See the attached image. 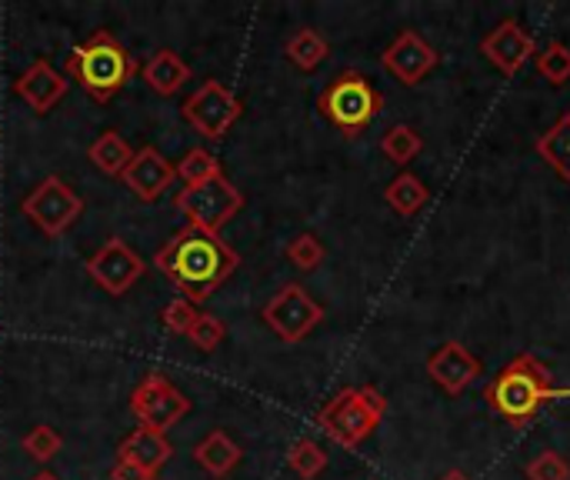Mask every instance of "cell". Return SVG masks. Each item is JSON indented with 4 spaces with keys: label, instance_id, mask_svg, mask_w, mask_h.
<instances>
[{
    "label": "cell",
    "instance_id": "6da1fadb",
    "mask_svg": "<svg viewBox=\"0 0 570 480\" xmlns=\"http://www.w3.org/2000/svg\"><path fill=\"white\" fill-rule=\"evenodd\" d=\"M154 267L180 291V297L204 304L240 267V254L220 234L187 224L154 254Z\"/></svg>",
    "mask_w": 570,
    "mask_h": 480
},
{
    "label": "cell",
    "instance_id": "7a4b0ae2",
    "mask_svg": "<svg viewBox=\"0 0 570 480\" xmlns=\"http://www.w3.org/2000/svg\"><path fill=\"white\" fill-rule=\"evenodd\" d=\"M570 398V391L558 388L551 368L538 354H518L511 357L494 381L484 388V401L494 414H501L511 428H528L541 414L544 404Z\"/></svg>",
    "mask_w": 570,
    "mask_h": 480
},
{
    "label": "cell",
    "instance_id": "3957f363",
    "mask_svg": "<svg viewBox=\"0 0 570 480\" xmlns=\"http://www.w3.org/2000/svg\"><path fill=\"white\" fill-rule=\"evenodd\" d=\"M67 74L100 104L117 97L124 84L137 74L134 53L110 33V30H94L83 43H77L67 57Z\"/></svg>",
    "mask_w": 570,
    "mask_h": 480
},
{
    "label": "cell",
    "instance_id": "277c9868",
    "mask_svg": "<svg viewBox=\"0 0 570 480\" xmlns=\"http://www.w3.org/2000/svg\"><path fill=\"white\" fill-rule=\"evenodd\" d=\"M384 414H387V398L374 384L344 388L317 411V428L337 448L357 451L381 428Z\"/></svg>",
    "mask_w": 570,
    "mask_h": 480
},
{
    "label": "cell",
    "instance_id": "5b68a950",
    "mask_svg": "<svg viewBox=\"0 0 570 480\" xmlns=\"http://www.w3.org/2000/svg\"><path fill=\"white\" fill-rule=\"evenodd\" d=\"M317 110L344 137H361L384 110V94L361 70H344L324 87V94L317 97Z\"/></svg>",
    "mask_w": 570,
    "mask_h": 480
},
{
    "label": "cell",
    "instance_id": "8992f818",
    "mask_svg": "<svg viewBox=\"0 0 570 480\" xmlns=\"http://www.w3.org/2000/svg\"><path fill=\"white\" fill-rule=\"evenodd\" d=\"M174 207L187 217L190 227L220 234L244 207V194L240 187H234L224 174L214 180H204L197 187H180V194L174 197Z\"/></svg>",
    "mask_w": 570,
    "mask_h": 480
},
{
    "label": "cell",
    "instance_id": "52a82bcc",
    "mask_svg": "<svg viewBox=\"0 0 570 480\" xmlns=\"http://www.w3.org/2000/svg\"><path fill=\"white\" fill-rule=\"evenodd\" d=\"M23 217L47 237H63L77 217L83 214V200L80 194H73V187L63 177H43L20 204Z\"/></svg>",
    "mask_w": 570,
    "mask_h": 480
},
{
    "label": "cell",
    "instance_id": "ba28073f",
    "mask_svg": "<svg viewBox=\"0 0 570 480\" xmlns=\"http://www.w3.org/2000/svg\"><path fill=\"white\" fill-rule=\"evenodd\" d=\"M264 324L284 341V344H301L321 321H324V307L307 294V287L301 284H284L261 311Z\"/></svg>",
    "mask_w": 570,
    "mask_h": 480
},
{
    "label": "cell",
    "instance_id": "9c48e42d",
    "mask_svg": "<svg viewBox=\"0 0 570 480\" xmlns=\"http://www.w3.org/2000/svg\"><path fill=\"white\" fill-rule=\"evenodd\" d=\"M187 394H180L164 374H144L130 394V414L140 421V428L157 434H167L180 418H187Z\"/></svg>",
    "mask_w": 570,
    "mask_h": 480
},
{
    "label": "cell",
    "instance_id": "30bf717a",
    "mask_svg": "<svg viewBox=\"0 0 570 480\" xmlns=\"http://www.w3.org/2000/svg\"><path fill=\"white\" fill-rule=\"evenodd\" d=\"M184 120L207 140L227 137V130L240 120L244 107L240 100L220 84V80H204L184 104Z\"/></svg>",
    "mask_w": 570,
    "mask_h": 480
},
{
    "label": "cell",
    "instance_id": "8fae6325",
    "mask_svg": "<svg viewBox=\"0 0 570 480\" xmlns=\"http://www.w3.org/2000/svg\"><path fill=\"white\" fill-rule=\"evenodd\" d=\"M87 274L97 287H104L110 297H124L144 274H147V264L140 261V254H134L127 247L124 237H107V244L87 257Z\"/></svg>",
    "mask_w": 570,
    "mask_h": 480
},
{
    "label": "cell",
    "instance_id": "7c38bea8",
    "mask_svg": "<svg viewBox=\"0 0 570 480\" xmlns=\"http://www.w3.org/2000/svg\"><path fill=\"white\" fill-rule=\"evenodd\" d=\"M481 53H484L504 77H518V74L524 70V63L538 53V40H534V33H531L521 20L504 17L491 33H484Z\"/></svg>",
    "mask_w": 570,
    "mask_h": 480
},
{
    "label": "cell",
    "instance_id": "4fadbf2b",
    "mask_svg": "<svg viewBox=\"0 0 570 480\" xmlns=\"http://www.w3.org/2000/svg\"><path fill=\"white\" fill-rule=\"evenodd\" d=\"M381 63H384V70H391L401 84H407V87H414V84H421L438 63H441V53L434 50V43H428L417 30H401L394 40H391V47L381 53Z\"/></svg>",
    "mask_w": 570,
    "mask_h": 480
},
{
    "label": "cell",
    "instance_id": "5bb4252c",
    "mask_svg": "<svg viewBox=\"0 0 570 480\" xmlns=\"http://www.w3.org/2000/svg\"><path fill=\"white\" fill-rule=\"evenodd\" d=\"M481 371H484V364H481L478 354H471L461 341H444V344L428 357V374H431V381H434L444 394H451V398L464 394V391L481 378Z\"/></svg>",
    "mask_w": 570,
    "mask_h": 480
},
{
    "label": "cell",
    "instance_id": "9a60e30c",
    "mask_svg": "<svg viewBox=\"0 0 570 480\" xmlns=\"http://www.w3.org/2000/svg\"><path fill=\"white\" fill-rule=\"evenodd\" d=\"M120 180H124V187H127L137 200L154 204V200H160V194L177 180V170H174V164H170L157 147H140V150L134 154V160L127 164V170L120 174Z\"/></svg>",
    "mask_w": 570,
    "mask_h": 480
},
{
    "label": "cell",
    "instance_id": "2e32d148",
    "mask_svg": "<svg viewBox=\"0 0 570 480\" xmlns=\"http://www.w3.org/2000/svg\"><path fill=\"white\" fill-rule=\"evenodd\" d=\"M13 94L33 110V114H47L53 110L63 94H67V77L50 63V60H33L17 80H13Z\"/></svg>",
    "mask_w": 570,
    "mask_h": 480
},
{
    "label": "cell",
    "instance_id": "e0dca14e",
    "mask_svg": "<svg viewBox=\"0 0 570 480\" xmlns=\"http://www.w3.org/2000/svg\"><path fill=\"white\" fill-rule=\"evenodd\" d=\"M117 458H120V461L137 464V468H140V471H147L150 478H160V468L174 458V444L167 441V434H157V431L137 428L134 434H127V438L120 441Z\"/></svg>",
    "mask_w": 570,
    "mask_h": 480
},
{
    "label": "cell",
    "instance_id": "ac0fdd59",
    "mask_svg": "<svg viewBox=\"0 0 570 480\" xmlns=\"http://www.w3.org/2000/svg\"><path fill=\"white\" fill-rule=\"evenodd\" d=\"M140 74H144L147 87H150L154 94H160V97H174V94L190 80L187 60H184L177 50H170V47L157 50V53L140 67Z\"/></svg>",
    "mask_w": 570,
    "mask_h": 480
},
{
    "label": "cell",
    "instance_id": "d6986e66",
    "mask_svg": "<svg viewBox=\"0 0 570 480\" xmlns=\"http://www.w3.org/2000/svg\"><path fill=\"white\" fill-rule=\"evenodd\" d=\"M244 451L230 441L227 431H210L197 448H194V461L210 474V478H227L237 464H240Z\"/></svg>",
    "mask_w": 570,
    "mask_h": 480
},
{
    "label": "cell",
    "instance_id": "ffe728a7",
    "mask_svg": "<svg viewBox=\"0 0 570 480\" xmlns=\"http://www.w3.org/2000/svg\"><path fill=\"white\" fill-rule=\"evenodd\" d=\"M534 150H538V157H541L561 180H568L570 184V110L568 114H561V117L534 140Z\"/></svg>",
    "mask_w": 570,
    "mask_h": 480
},
{
    "label": "cell",
    "instance_id": "44dd1931",
    "mask_svg": "<svg viewBox=\"0 0 570 480\" xmlns=\"http://www.w3.org/2000/svg\"><path fill=\"white\" fill-rule=\"evenodd\" d=\"M284 53H287V60H291L297 70L311 74V70H317V67L331 57V43H327V37H324L321 30L301 27V30H294V33L287 37Z\"/></svg>",
    "mask_w": 570,
    "mask_h": 480
},
{
    "label": "cell",
    "instance_id": "7402d4cb",
    "mask_svg": "<svg viewBox=\"0 0 570 480\" xmlns=\"http://www.w3.org/2000/svg\"><path fill=\"white\" fill-rule=\"evenodd\" d=\"M87 160L107 174V177H120L127 170V164L134 160V150L127 147V140L117 130H104L90 147H87Z\"/></svg>",
    "mask_w": 570,
    "mask_h": 480
},
{
    "label": "cell",
    "instance_id": "603a6c76",
    "mask_svg": "<svg viewBox=\"0 0 570 480\" xmlns=\"http://www.w3.org/2000/svg\"><path fill=\"white\" fill-rule=\"evenodd\" d=\"M384 200H387V207H394L401 217H414L421 207H428V200H431V187L417 177V174H397L391 184H387V190H384Z\"/></svg>",
    "mask_w": 570,
    "mask_h": 480
},
{
    "label": "cell",
    "instance_id": "cb8c5ba5",
    "mask_svg": "<svg viewBox=\"0 0 570 480\" xmlns=\"http://www.w3.org/2000/svg\"><path fill=\"white\" fill-rule=\"evenodd\" d=\"M381 150L391 164L407 167L421 150H424V137L411 127V124H394L384 137H381Z\"/></svg>",
    "mask_w": 570,
    "mask_h": 480
},
{
    "label": "cell",
    "instance_id": "d4e9b609",
    "mask_svg": "<svg viewBox=\"0 0 570 480\" xmlns=\"http://www.w3.org/2000/svg\"><path fill=\"white\" fill-rule=\"evenodd\" d=\"M287 468H291L301 480L321 478L324 468H327V451H324L317 441L301 438V441L291 444V451H287Z\"/></svg>",
    "mask_w": 570,
    "mask_h": 480
},
{
    "label": "cell",
    "instance_id": "484cf974",
    "mask_svg": "<svg viewBox=\"0 0 570 480\" xmlns=\"http://www.w3.org/2000/svg\"><path fill=\"white\" fill-rule=\"evenodd\" d=\"M174 170H177V177L184 180V187H197V184L214 180V177H220V174H224V170H220V160H217L210 150H204V147L187 150V154H184V160H180V164H174Z\"/></svg>",
    "mask_w": 570,
    "mask_h": 480
},
{
    "label": "cell",
    "instance_id": "4316f807",
    "mask_svg": "<svg viewBox=\"0 0 570 480\" xmlns=\"http://www.w3.org/2000/svg\"><path fill=\"white\" fill-rule=\"evenodd\" d=\"M534 67H538V74H541L548 84H554V87L568 84L570 80V47L564 43V40H551L548 47H541V50L534 53Z\"/></svg>",
    "mask_w": 570,
    "mask_h": 480
},
{
    "label": "cell",
    "instance_id": "83f0119b",
    "mask_svg": "<svg viewBox=\"0 0 570 480\" xmlns=\"http://www.w3.org/2000/svg\"><path fill=\"white\" fill-rule=\"evenodd\" d=\"M20 448H23V454H27V458H33L37 464H47V461H53V458L60 454L63 438H60L50 424H37L33 431H27V434H23Z\"/></svg>",
    "mask_w": 570,
    "mask_h": 480
},
{
    "label": "cell",
    "instance_id": "f1b7e54d",
    "mask_svg": "<svg viewBox=\"0 0 570 480\" xmlns=\"http://www.w3.org/2000/svg\"><path fill=\"white\" fill-rule=\"evenodd\" d=\"M287 261L297 267V271H317L321 264H324V257H327V247L321 244V237L317 234H297L291 244H287Z\"/></svg>",
    "mask_w": 570,
    "mask_h": 480
},
{
    "label": "cell",
    "instance_id": "f546056e",
    "mask_svg": "<svg viewBox=\"0 0 570 480\" xmlns=\"http://www.w3.org/2000/svg\"><path fill=\"white\" fill-rule=\"evenodd\" d=\"M224 337H227V324L220 317H214V314H197V321H194V327L187 334V341L204 354L217 351L224 344Z\"/></svg>",
    "mask_w": 570,
    "mask_h": 480
},
{
    "label": "cell",
    "instance_id": "4dcf8cb0",
    "mask_svg": "<svg viewBox=\"0 0 570 480\" xmlns=\"http://www.w3.org/2000/svg\"><path fill=\"white\" fill-rule=\"evenodd\" d=\"M528 480H570V464L564 454L558 451H541L534 461H528L524 468Z\"/></svg>",
    "mask_w": 570,
    "mask_h": 480
},
{
    "label": "cell",
    "instance_id": "1f68e13d",
    "mask_svg": "<svg viewBox=\"0 0 570 480\" xmlns=\"http://www.w3.org/2000/svg\"><path fill=\"white\" fill-rule=\"evenodd\" d=\"M197 304H190L187 297H174L167 307H164V314H160V321H164V327L170 331V334H177V337H187L190 334V327H194V321H197Z\"/></svg>",
    "mask_w": 570,
    "mask_h": 480
},
{
    "label": "cell",
    "instance_id": "d6a6232c",
    "mask_svg": "<svg viewBox=\"0 0 570 480\" xmlns=\"http://www.w3.org/2000/svg\"><path fill=\"white\" fill-rule=\"evenodd\" d=\"M110 480H157L150 478L147 471H140L137 464H130V461H114V468H110Z\"/></svg>",
    "mask_w": 570,
    "mask_h": 480
},
{
    "label": "cell",
    "instance_id": "836d02e7",
    "mask_svg": "<svg viewBox=\"0 0 570 480\" xmlns=\"http://www.w3.org/2000/svg\"><path fill=\"white\" fill-rule=\"evenodd\" d=\"M441 480H471L464 471H458V468H451L448 474H441Z\"/></svg>",
    "mask_w": 570,
    "mask_h": 480
},
{
    "label": "cell",
    "instance_id": "e575fe53",
    "mask_svg": "<svg viewBox=\"0 0 570 480\" xmlns=\"http://www.w3.org/2000/svg\"><path fill=\"white\" fill-rule=\"evenodd\" d=\"M30 480H60V478H57V474H50V471H37Z\"/></svg>",
    "mask_w": 570,
    "mask_h": 480
}]
</instances>
